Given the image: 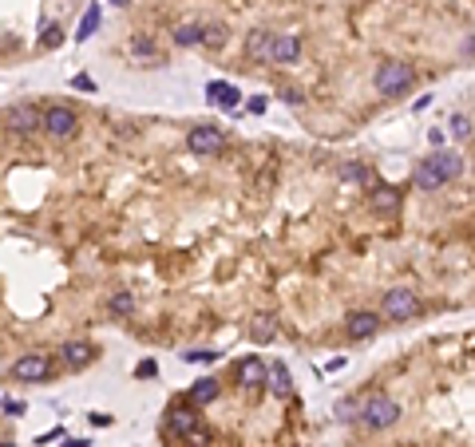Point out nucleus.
Listing matches in <instances>:
<instances>
[{
	"mask_svg": "<svg viewBox=\"0 0 475 447\" xmlns=\"http://www.w3.org/2000/svg\"><path fill=\"white\" fill-rule=\"evenodd\" d=\"M463 174V158L455 151H436L432 158H424L420 167L412 170V186L416 190H439L444 182L460 179Z\"/></svg>",
	"mask_w": 475,
	"mask_h": 447,
	"instance_id": "f257e3e1",
	"label": "nucleus"
},
{
	"mask_svg": "<svg viewBox=\"0 0 475 447\" xmlns=\"http://www.w3.org/2000/svg\"><path fill=\"white\" fill-rule=\"evenodd\" d=\"M341 179H361V182H365V179H368V167H361V162H345V167H341Z\"/></svg>",
	"mask_w": 475,
	"mask_h": 447,
	"instance_id": "cd10ccee",
	"label": "nucleus"
},
{
	"mask_svg": "<svg viewBox=\"0 0 475 447\" xmlns=\"http://www.w3.org/2000/svg\"><path fill=\"white\" fill-rule=\"evenodd\" d=\"M361 423L365 427H372V432H389V427H396V420L404 416V408L396 404L392 396H384V392H377V396H368L365 404H361Z\"/></svg>",
	"mask_w": 475,
	"mask_h": 447,
	"instance_id": "f03ea898",
	"label": "nucleus"
},
{
	"mask_svg": "<svg viewBox=\"0 0 475 447\" xmlns=\"http://www.w3.org/2000/svg\"><path fill=\"white\" fill-rule=\"evenodd\" d=\"M91 423H96V427H107L111 416H103V411H91Z\"/></svg>",
	"mask_w": 475,
	"mask_h": 447,
	"instance_id": "c9c22d12",
	"label": "nucleus"
},
{
	"mask_svg": "<svg viewBox=\"0 0 475 447\" xmlns=\"http://www.w3.org/2000/svg\"><path fill=\"white\" fill-rule=\"evenodd\" d=\"M0 447H16V444H13V439H0Z\"/></svg>",
	"mask_w": 475,
	"mask_h": 447,
	"instance_id": "58836bf2",
	"label": "nucleus"
},
{
	"mask_svg": "<svg viewBox=\"0 0 475 447\" xmlns=\"http://www.w3.org/2000/svg\"><path fill=\"white\" fill-rule=\"evenodd\" d=\"M206 99L214 103V107H222V111H234L238 107V87L234 84H222V79H214V84H206Z\"/></svg>",
	"mask_w": 475,
	"mask_h": 447,
	"instance_id": "dca6fc26",
	"label": "nucleus"
},
{
	"mask_svg": "<svg viewBox=\"0 0 475 447\" xmlns=\"http://www.w3.org/2000/svg\"><path fill=\"white\" fill-rule=\"evenodd\" d=\"M186 151L195 158H214V155L226 151V135H222V127H214V123L190 127V131H186Z\"/></svg>",
	"mask_w": 475,
	"mask_h": 447,
	"instance_id": "39448f33",
	"label": "nucleus"
},
{
	"mask_svg": "<svg viewBox=\"0 0 475 447\" xmlns=\"http://www.w3.org/2000/svg\"><path fill=\"white\" fill-rule=\"evenodd\" d=\"M24 411H28L24 400H4V416H24Z\"/></svg>",
	"mask_w": 475,
	"mask_h": 447,
	"instance_id": "7c9ffc66",
	"label": "nucleus"
},
{
	"mask_svg": "<svg viewBox=\"0 0 475 447\" xmlns=\"http://www.w3.org/2000/svg\"><path fill=\"white\" fill-rule=\"evenodd\" d=\"M155 372H158L155 361H139V368H135V376H139V380H143V376H155Z\"/></svg>",
	"mask_w": 475,
	"mask_h": 447,
	"instance_id": "2f4dec72",
	"label": "nucleus"
},
{
	"mask_svg": "<svg viewBox=\"0 0 475 447\" xmlns=\"http://www.w3.org/2000/svg\"><path fill=\"white\" fill-rule=\"evenodd\" d=\"M72 87H80V91H96V84H91L87 75H72Z\"/></svg>",
	"mask_w": 475,
	"mask_h": 447,
	"instance_id": "473e14b6",
	"label": "nucleus"
},
{
	"mask_svg": "<svg viewBox=\"0 0 475 447\" xmlns=\"http://www.w3.org/2000/svg\"><path fill=\"white\" fill-rule=\"evenodd\" d=\"M297 60H301V40L289 36V32L273 36V52H269V63H297Z\"/></svg>",
	"mask_w": 475,
	"mask_h": 447,
	"instance_id": "9b49d317",
	"label": "nucleus"
},
{
	"mask_svg": "<svg viewBox=\"0 0 475 447\" xmlns=\"http://www.w3.org/2000/svg\"><path fill=\"white\" fill-rule=\"evenodd\" d=\"M234 372H238L242 388H262V384H266V376H269V368L257 361V356H246V361H238V368H234Z\"/></svg>",
	"mask_w": 475,
	"mask_h": 447,
	"instance_id": "2eb2a0df",
	"label": "nucleus"
},
{
	"mask_svg": "<svg viewBox=\"0 0 475 447\" xmlns=\"http://www.w3.org/2000/svg\"><path fill=\"white\" fill-rule=\"evenodd\" d=\"M210 400H218V380H198L195 388H190V404H195V408H202V404H210Z\"/></svg>",
	"mask_w": 475,
	"mask_h": 447,
	"instance_id": "a211bd4d",
	"label": "nucleus"
},
{
	"mask_svg": "<svg viewBox=\"0 0 475 447\" xmlns=\"http://www.w3.org/2000/svg\"><path fill=\"white\" fill-rule=\"evenodd\" d=\"M52 439H63V427H56V432H48V435H40L36 444H44V447H48V444H52Z\"/></svg>",
	"mask_w": 475,
	"mask_h": 447,
	"instance_id": "f704fd0d",
	"label": "nucleus"
},
{
	"mask_svg": "<svg viewBox=\"0 0 475 447\" xmlns=\"http://www.w3.org/2000/svg\"><path fill=\"white\" fill-rule=\"evenodd\" d=\"M281 99H285L289 107H301V103H305V96L297 91V87H281Z\"/></svg>",
	"mask_w": 475,
	"mask_h": 447,
	"instance_id": "c756f323",
	"label": "nucleus"
},
{
	"mask_svg": "<svg viewBox=\"0 0 475 447\" xmlns=\"http://www.w3.org/2000/svg\"><path fill=\"white\" fill-rule=\"evenodd\" d=\"M13 380H24V384H44L52 380V361L40 356V352H24L13 361Z\"/></svg>",
	"mask_w": 475,
	"mask_h": 447,
	"instance_id": "0eeeda50",
	"label": "nucleus"
},
{
	"mask_svg": "<svg viewBox=\"0 0 475 447\" xmlns=\"http://www.w3.org/2000/svg\"><path fill=\"white\" fill-rule=\"evenodd\" d=\"M250 337H254L257 344H269V340L278 337V325H273L269 317H254V325H250Z\"/></svg>",
	"mask_w": 475,
	"mask_h": 447,
	"instance_id": "5701e85b",
	"label": "nucleus"
},
{
	"mask_svg": "<svg viewBox=\"0 0 475 447\" xmlns=\"http://www.w3.org/2000/svg\"><path fill=\"white\" fill-rule=\"evenodd\" d=\"M246 107L254 111V115H262V111H266V96H254L250 103H246Z\"/></svg>",
	"mask_w": 475,
	"mask_h": 447,
	"instance_id": "72a5a7b5",
	"label": "nucleus"
},
{
	"mask_svg": "<svg viewBox=\"0 0 475 447\" xmlns=\"http://www.w3.org/2000/svg\"><path fill=\"white\" fill-rule=\"evenodd\" d=\"M269 52H273V36H269L266 28H254V32L246 36V56L254 63H269Z\"/></svg>",
	"mask_w": 475,
	"mask_h": 447,
	"instance_id": "4468645a",
	"label": "nucleus"
},
{
	"mask_svg": "<svg viewBox=\"0 0 475 447\" xmlns=\"http://www.w3.org/2000/svg\"><path fill=\"white\" fill-rule=\"evenodd\" d=\"M107 309H111V317H131V313H135V297H131V293H127V289L111 293Z\"/></svg>",
	"mask_w": 475,
	"mask_h": 447,
	"instance_id": "b1692460",
	"label": "nucleus"
},
{
	"mask_svg": "<svg viewBox=\"0 0 475 447\" xmlns=\"http://www.w3.org/2000/svg\"><path fill=\"white\" fill-rule=\"evenodd\" d=\"M111 4H119V8H127V4H131V0H111Z\"/></svg>",
	"mask_w": 475,
	"mask_h": 447,
	"instance_id": "4c0bfd02",
	"label": "nucleus"
},
{
	"mask_svg": "<svg viewBox=\"0 0 475 447\" xmlns=\"http://www.w3.org/2000/svg\"><path fill=\"white\" fill-rule=\"evenodd\" d=\"M377 328H380V313L356 309V313L345 317V333H349V340H368V337H377Z\"/></svg>",
	"mask_w": 475,
	"mask_h": 447,
	"instance_id": "1a4fd4ad",
	"label": "nucleus"
},
{
	"mask_svg": "<svg viewBox=\"0 0 475 447\" xmlns=\"http://www.w3.org/2000/svg\"><path fill=\"white\" fill-rule=\"evenodd\" d=\"M186 361L190 364H210V361H218V349H195V352H186Z\"/></svg>",
	"mask_w": 475,
	"mask_h": 447,
	"instance_id": "bb28decb",
	"label": "nucleus"
},
{
	"mask_svg": "<svg viewBox=\"0 0 475 447\" xmlns=\"http://www.w3.org/2000/svg\"><path fill=\"white\" fill-rule=\"evenodd\" d=\"M368 206H372L377 214H392V210H400V190L389 186V182H380V186L368 190Z\"/></svg>",
	"mask_w": 475,
	"mask_h": 447,
	"instance_id": "f8f14e48",
	"label": "nucleus"
},
{
	"mask_svg": "<svg viewBox=\"0 0 475 447\" xmlns=\"http://www.w3.org/2000/svg\"><path fill=\"white\" fill-rule=\"evenodd\" d=\"M167 427H171L174 435H198V411L195 404H179V408H171V416H167Z\"/></svg>",
	"mask_w": 475,
	"mask_h": 447,
	"instance_id": "9d476101",
	"label": "nucleus"
},
{
	"mask_svg": "<svg viewBox=\"0 0 475 447\" xmlns=\"http://www.w3.org/2000/svg\"><path fill=\"white\" fill-rule=\"evenodd\" d=\"M131 52H135V56L155 60V40H151V36H135V40H131Z\"/></svg>",
	"mask_w": 475,
	"mask_h": 447,
	"instance_id": "a878e982",
	"label": "nucleus"
},
{
	"mask_svg": "<svg viewBox=\"0 0 475 447\" xmlns=\"http://www.w3.org/2000/svg\"><path fill=\"white\" fill-rule=\"evenodd\" d=\"M226 40H230L226 24H206V28H202V48L218 52V48H226Z\"/></svg>",
	"mask_w": 475,
	"mask_h": 447,
	"instance_id": "412c9836",
	"label": "nucleus"
},
{
	"mask_svg": "<svg viewBox=\"0 0 475 447\" xmlns=\"http://www.w3.org/2000/svg\"><path fill=\"white\" fill-rule=\"evenodd\" d=\"M266 384L273 388V396H278V400H289V396H293V380H289V368H285V364H281V361H273V364H269V376H266Z\"/></svg>",
	"mask_w": 475,
	"mask_h": 447,
	"instance_id": "f3484780",
	"label": "nucleus"
},
{
	"mask_svg": "<svg viewBox=\"0 0 475 447\" xmlns=\"http://www.w3.org/2000/svg\"><path fill=\"white\" fill-rule=\"evenodd\" d=\"M40 48H48V52H56L63 44V32H60V24H56V20H44V24H40V40H36Z\"/></svg>",
	"mask_w": 475,
	"mask_h": 447,
	"instance_id": "6ab92c4d",
	"label": "nucleus"
},
{
	"mask_svg": "<svg viewBox=\"0 0 475 447\" xmlns=\"http://www.w3.org/2000/svg\"><path fill=\"white\" fill-rule=\"evenodd\" d=\"M356 411H361V408H356V400H345L341 408H337V420L349 423V420H356Z\"/></svg>",
	"mask_w": 475,
	"mask_h": 447,
	"instance_id": "c85d7f7f",
	"label": "nucleus"
},
{
	"mask_svg": "<svg viewBox=\"0 0 475 447\" xmlns=\"http://www.w3.org/2000/svg\"><path fill=\"white\" fill-rule=\"evenodd\" d=\"M40 131H48L52 139H75V131H80V115H75L68 103H52V107H44V127Z\"/></svg>",
	"mask_w": 475,
	"mask_h": 447,
	"instance_id": "423d86ee",
	"label": "nucleus"
},
{
	"mask_svg": "<svg viewBox=\"0 0 475 447\" xmlns=\"http://www.w3.org/2000/svg\"><path fill=\"white\" fill-rule=\"evenodd\" d=\"M372 84H377V91L384 99H396L416 84V68L412 63H404V60H389V63H380L377 68V79H372Z\"/></svg>",
	"mask_w": 475,
	"mask_h": 447,
	"instance_id": "7ed1b4c3",
	"label": "nucleus"
},
{
	"mask_svg": "<svg viewBox=\"0 0 475 447\" xmlns=\"http://www.w3.org/2000/svg\"><path fill=\"white\" fill-rule=\"evenodd\" d=\"M63 447H91V439H68Z\"/></svg>",
	"mask_w": 475,
	"mask_h": 447,
	"instance_id": "e433bc0d",
	"label": "nucleus"
},
{
	"mask_svg": "<svg viewBox=\"0 0 475 447\" xmlns=\"http://www.w3.org/2000/svg\"><path fill=\"white\" fill-rule=\"evenodd\" d=\"M99 4H87V13H84V20H80V32H75V40L84 44V40H91L96 36V28H99Z\"/></svg>",
	"mask_w": 475,
	"mask_h": 447,
	"instance_id": "4be33fe9",
	"label": "nucleus"
},
{
	"mask_svg": "<svg viewBox=\"0 0 475 447\" xmlns=\"http://www.w3.org/2000/svg\"><path fill=\"white\" fill-rule=\"evenodd\" d=\"M60 356H63L68 368H84V364L96 361V344H91V340H68L60 349Z\"/></svg>",
	"mask_w": 475,
	"mask_h": 447,
	"instance_id": "ddd939ff",
	"label": "nucleus"
},
{
	"mask_svg": "<svg viewBox=\"0 0 475 447\" xmlns=\"http://www.w3.org/2000/svg\"><path fill=\"white\" fill-rule=\"evenodd\" d=\"M8 127H13L16 135H36L40 127H44V107H36V103H16V107H8Z\"/></svg>",
	"mask_w": 475,
	"mask_h": 447,
	"instance_id": "6e6552de",
	"label": "nucleus"
},
{
	"mask_svg": "<svg viewBox=\"0 0 475 447\" xmlns=\"http://www.w3.org/2000/svg\"><path fill=\"white\" fill-rule=\"evenodd\" d=\"M380 317H389V321H412V317H420V297H416V289L392 285V289L380 297Z\"/></svg>",
	"mask_w": 475,
	"mask_h": 447,
	"instance_id": "20e7f679",
	"label": "nucleus"
},
{
	"mask_svg": "<svg viewBox=\"0 0 475 447\" xmlns=\"http://www.w3.org/2000/svg\"><path fill=\"white\" fill-rule=\"evenodd\" d=\"M451 139H467V135H472V119H467V115H451Z\"/></svg>",
	"mask_w": 475,
	"mask_h": 447,
	"instance_id": "393cba45",
	"label": "nucleus"
},
{
	"mask_svg": "<svg viewBox=\"0 0 475 447\" xmlns=\"http://www.w3.org/2000/svg\"><path fill=\"white\" fill-rule=\"evenodd\" d=\"M174 44L179 48H198L202 44V24H179L174 28Z\"/></svg>",
	"mask_w": 475,
	"mask_h": 447,
	"instance_id": "aec40b11",
	"label": "nucleus"
}]
</instances>
